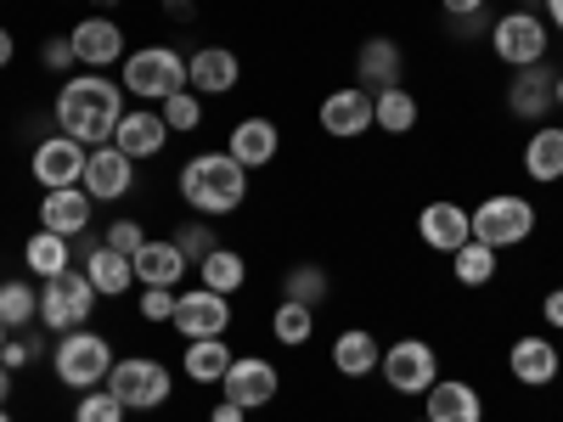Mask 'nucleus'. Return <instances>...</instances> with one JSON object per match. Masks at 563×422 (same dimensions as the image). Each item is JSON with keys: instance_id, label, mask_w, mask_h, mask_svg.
Masks as SVG:
<instances>
[{"instance_id": "obj_21", "label": "nucleus", "mask_w": 563, "mask_h": 422, "mask_svg": "<svg viewBox=\"0 0 563 422\" xmlns=\"http://www.w3.org/2000/svg\"><path fill=\"white\" fill-rule=\"evenodd\" d=\"M85 192L97 198V203H119V198H130V186H135V164L113 147H90V158H85Z\"/></svg>"}, {"instance_id": "obj_3", "label": "nucleus", "mask_w": 563, "mask_h": 422, "mask_svg": "<svg viewBox=\"0 0 563 422\" xmlns=\"http://www.w3.org/2000/svg\"><path fill=\"white\" fill-rule=\"evenodd\" d=\"M119 85L141 108H158V102L175 97V90H186V57L175 52V45H141V52H130L119 63Z\"/></svg>"}, {"instance_id": "obj_55", "label": "nucleus", "mask_w": 563, "mask_h": 422, "mask_svg": "<svg viewBox=\"0 0 563 422\" xmlns=\"http://www.w3.org/2000/svg\"><path fill=\"white\" fill-rule=\"evenodd\" d=\"M0 344H7V321H0Z\"/></svg>"}, {"instance_id": "obj_18", "label": "nucleus", "mask_w": 563, "mask_h": 422, "mask_svg": "<svg viewBox=\"0 0 563 422\" xmlns=\"http://www.w3.org/2000/svg\"><path fill=\"white\" fill-rule=\"evenodd\" d=\"M316 124L333 135V141H355L372 130V90L361 85H344V90H327L321 108H316Z\"/></svg>"}, {"instance_id": "obj_56", "label": "nucleus", "mask_w": 563, "mask_h": 422, "mask_svg": "<svg viewBox=\"0 0 563 422\" xmlns=\"http://www.w3.org/2000/svg\"><path fill=\"white\" fill-rule=\"evenodd\" d=\"M417 422H429V417H417Z\"/></svg>"}, {"instance_id": "obj_42", "label": "nucleus", "mask_w": 563, "mask_h": 422, "mask_svg": "<svg viewBox=\"0 0 563 422\" xmlns=\"http://www.w3.org/2000/svg\"><path fill=\"white\" fill-rule=\"evenodd\" d=\"M102 243H108L113 254H124V259H135V254H141V243H147V231H141V220H113Z\"/></svg>"}, {"instance_id": "obj_27", "label": "nucleus", "mask_w": 563, "mask_h": 422, "mask_svg": "<svg viewBox=\"0 0 563 422\" xmlns=\"http://www.w3.org/2000/svg\"><path fill=\"white\" fill-rule=\"evenodd\" d=\"M79 259H85V276H90V288H97L102 299H124V293L135 288V265H130L124 254H113L108 243L85 248Z\"/></svg>"}, {"instance_id": "obj_5", "label": "nucleus", "mask_w": 563, "mask_h": 422, "mask_svg": "<svg viewBox=\"0 0 563 422\" xmlns=\"http://www.w3.org/2000/svg\"><path fill=\"white\" fill-rule=\"evenodd\" d=\"M97 304H102V293L90 288L85 270H63V276H52V281H40V326H45L52 338L90 326Z\"/></svg>"}, {"instance_id": "obj_12", "label": "nucleus", "mask_w": 563, "mask_h": 422, "mask_svg": "<svg viewBox=\"0 0 563 422\" xmlns=\"http://www.w3.org/2000/svg\"><path fill=\"white\" fill-rule=\"evenodd\" d=\"M282 395V371L265 355H238L220 378V400H238L243 411H265Z\"/></svg>"}, {"instance_id": "obj_53", "label": "nucleus", "mask_w": 563, "mask_h": 422, "mask_svg": "<svg viewBox=\"0 0 563 422\" xmlns=\"http://www.w3.org/2000/svg\"><path fill=\"white\" fill-rule=\"evenodd\" d=\"M558 113H563V74H558Z\"/></svg>"}, {"instance_id": "obj_52", "label": "nucleus", "mask_w": 563, "mask_h": 422, "mask_svg": "<svg viewBox=\"0 0 563 422\" xmlns=\"http://www.w3.org/2000/svg\"><path fill=\"white\" fill-rule=\"evenodd\" d=\"M113 7L119 0H90V12H102V18H113Z\"/></svg>"}, {"instance_id": "obj_10", "label": "nucleus", "mask_w": 563, "mask_h": 422, "mask_svg": "<svg viewBox=\"0 0 563 422\" xmlns=\"http://www.w3.org/2000/svg\"><path fill=\"white\" fill-rule=\"evenodd\" d=\"M169 326H175L186 344L225 338V333H231V299H225V293H209L203 281H198V288L175 293V321H169Z\"/></svg>"}, {"instance_id": "obj_43", "label": "nucleus", "mask_w": 563, "mask_h": 422, "mask_svg": "<svg viewBox=\"0 0 563 422\" xmlns=\"http://www.w3.org/2000/svg\"><path fill=\"white\" fill-rule=\"evenodd\" d=\"M141 321H158V326H169L175 321V288H141Z\"/></svg>"}, {"instance_id": "obj_17", "label": "nucleus", "mask_w": 563, "mask_h": 422, "mask_svg": "<svg viewBox=\"0 0 563 422\" xmlns=\"http://www.w3.org/2000/svg\"><path fill=\"white\" fill-rule=\"evenodd\" d=\"M417 237H422V248H434V254H456L462 243H474V220H467L462 203L434 198V203L417 209Z\"/></svg>"}, {"instance_id": "obj_20", "label": "nucleus", "mask_w": 563, "mask_h": 422, "mask_svg": "<svg viewBox=\"0 0 563 422\" xmlns=\"http://www.w3.org/2000/svg\"><path fill=\"white\" fill-rule=\"evenodd\" d=\"M113 147L130 158V164H147V158H164L169 147V124L158 108H124L119 130H113Z\"/></svg>"}, {"instance_id": "obj_2", "label": "nucleus", "mask_w": 563, "mask_h": 422, "mask_svg": "<svg viewBox=\"0 0 563 422\" xmlns=\"http://www.w3.org/2000/svg\"><path fill=\"white\" fill-rule=\"evenodd\" d=\"M175 186H180L186 209H192V214H209V220L238 214V209L249 203V169L231 158L225 147H220V153H192V158L180 164Z\"/></svg>"}, {"instance_id": "obj_16", "label": "nucleus", "mask_w": 563, "mask_h": 422, "mask_svg": "<svg viewBox=\"0 0 563 422\" xmlns=\"http://www.w3.org/2000/svg\"><path fill=\"white\" fill-rule=\"evenodd\" d=\"M238 85H243V57L225 52V45H198L186 57V90H198V97H231Z\"/></svg>"}, {"instance_id": "obj_44", "label": "nucleus", "mask_w": 563, "mask_h": 422, "mask_svg": "<svg viewBox=\"0 0 563 422\" xmlns=\"http://www.w3.org/2000/svg\"><path fill=\"white\" fill-rule=\"evenodd\" d=\"M490 23H496L490 12H474V18H451V34H456V40H479V34H490Z\"/></svg>"}, {"instance_id": "obj_11", "label": "nucleus", "mask_w": 563, "mask_h": 422, "mask_svg": "<svg viewBox=\"0 0 563 422\" xmlns=\"http://www.w3.org/2000/svg\"><path fill=\"white\" fill-rule=\"evenodd\" d=\"M68 40H74L79 68H90V74H108L113 63H124V57H130V45H124V23H119V18H102V12L79 18V23L68 29Z\"/></svg>"}, {"instance_id": "obj_34", "label": "nucleus", "mask_w": 563, "mask_h": 422, "mask_svg": "<svg viewBox=\"0 0 563 422\" xmlns=\"http://www.w3.org/2000/svg\"><path fill=\"white\" fill-rule=\"evenodd\" d=\"M271 333H276L282 349L310 344V333H316V310H310V304H294V299H282V304L271 310Z\"/></svg>"}, {"instance_id": "obj_33", "label": "nucleus", "mask_w": 563, "mask_h": 422, "mask_svg": "<svg viewBox=\"0 0 563 422\" xmlns=\"http://www.w3.org/2000/svg\"><path fill=\"white\" fill-rule=\"evenodd\" d=\"M496 265H501V254L485 248V243H462V248L451 254V276L462 281V288H490V281H496Z\"/></svg>"}, {"instance_id": "obj_19", "label": "nucleus", "mask_w": 563, "mask_h": 422, "mask_svg": "<svg viewBox=\"0 0 563 422\" xmlns=\"http://www.w3.org/2000/svg\"><path fill=\"white\" fill-rule=\"evenodd\" d=\"M90 220H97V198L85 192V186H57V192L40 198V231H57V237L79 243Z\"/></svg>"}, {"instance_id": "obj_36", "label": "nucleus", "mask_w": 563, "mask_h": 422, "mask_svg": "<svg viewBox=\"0 0 563 422\" xmlns=\"http://www.w3.org/2000/svg\"><path fill=\"white\" fill-rule=\"evenodd\" d=\"M327 293H333V276H327L321 265H294L288 276H282V299H294V304H327Z\"/></svg>"}, {"instance_id": "obj_4", "label": "nucleus", "mask_w": 563, "mask_h": 422, "mask_svg": "<svg viewBox=\"0 0 563 422\" xmlns=\"http://www.w3.org/2000/svg\"><path fill=\"white\" fill-rule=\"evenodd\" d=\"M113 344L102 333H90V326H79V333H63L57 349H52V371H57V384L85 395V389H102L108 384V371H113Z\"/></svg>"}, {"instance_id": "obj_40", "label": "nucleus", "mask_w": 563, "mask_h": 422, "mask_svg": "<svg viewBox=\"0 0 563 422\" xmlns=\"http://www.w3.org/2000/svg\"><path fill=\"white\" fill-rule=\"evenodd\" d=\"M40 355H45V344L29 338V333H7V344H0V366H7V371H23V366H34Z\"/></svg>"}, {"instance_id": "obj_32", "label": "nucleus", "mask_w": 563, "mask_h": 422, "mask_svg": "<svg viewBox=\"0 0 563 422\" xmlns=\"http://www.w3.org/2000/svg\"><path fill=\"white\" fill-rule=\"evenodd\" d=\"M198 281H203L209 293H225V299H231V293L249 281V259H243L238 248H214V254L198 265Z\"/></svg>"}, {"instance_id": "obj_28", "label": "nucleus", "mask_w": 563, "mask_h": 422, "mask_svg": "<svg viewBox=\"0 0 563 422\" xmlns=\"http://www.w3.org/2000/svg\"><path fill=\"white\" fill-rule=\"evenodd\" d=\"M525 175L552 186L563 180V124H536L530 141H525Z\"/></svg>"}, {"instance_id": "obj_29", "label": "nucleus", "mask_w": 563, "mask_h": 422, "mask_svg": "<svg viewBox=\"0 0 563 422\" xmlns=\"http://www.w3.org/2000/svg\"><path fill=\"white\" fill-rule=\"evenodd\" d=\"M231 360H238V349H231L225 338H198V344H186L180 371H186L192 384H203V389H220V378H225Z\"/></svg>"}, {"instance_id": "obj_38", "label": "nucleus", "mask_w": 563, "mask_h": 422, "mask_svg": "<svg viewBox=\"0 0 563 422\" xmlns=\"http://www.w3.org/2000/svg\"><path fill=\"white\" fill-rule=\"evenodd\" d=\"M169 243H175L186 259H192V265H203V259L220 248V237H214V225H209V220H180V225L169 231Z\"/></svg>"}, {"instance_id": "obj_14", "label": "nucleus", "mask_w": 563, "mask_h": 422, "mask_svg": "<svg viewBox=\"0 0 563 422\" xmlns=\"http://www.w3.org/2000/svg\"><path fill=\"white\" fill-rule=\"evenodd\" d=\"M85 158H90V147H79L74 135H45L40 147H34V158H29V175L40 180V192H57V186H79L85 180Z\"/></svg>"}, {"instance_id": "obj_22", "label": "nucleus", "mask_w": 563, "mask_h": 422, "mask_svg": "<svg viewBox=\"0 0 563 422\" xmlns=\"http://www.w3.org/2000/svg\"><path fill=\"white\" fill-rule=\"evenodd\" d=\"M355 79H361V90H389V85H400L406 79V52L389 40V34H372V40H361V52H355Z\"/></svg>"}, {"instance_id": "obj_1", "label": "nucleus", "mask_w": 563, "mask_h": 422, "mask_svg": "<svg viewBox=\"0 0 563 422\" xmlns=\"http://www.w3.org/2000/svg\"><path fill=\"white\" fill-rule=\"evenodd\" d=\"M124 119V85L108 74H74L57 85V130L74 135L79 147H108Z\"/></svg>"}, {"instance_id": "obj_54", "label": "nucleus", "mask_w": 563, "mask_h": 422, "mask_svg": "<svg viewBox=\"0 0 563 422\" xmlns=\"http://www.w3.org/2000/svg\"><path fill=\"white\" fill-rule=\"evenodd\" d=\"M0 422H18V417H12V411H7V406H0Z\"/></svg>"}, {"instance_id": "obj_35", "label": "nucleus", "mask_w": 563, "mask_h": 422, "mask_svg": "<svg viewBox=\"0 0 563 422\" xmlns=\"http://www.w3.org/2000/svg\"><path fill=\"white\" fill-rule=\"evenodd\" d=\"M0 321H7V333L34 326L40 321V288H29V281H0Z\"/></svg>"}, {"instance_id": "obj_31", "label": "nucleus", "mask_w": 563, "mask_h": 422, "mask_svg": "<svg viewBox=\"0 0 563 422\" xmlns=\"http://www.w3.org/2000/svg\"><path fill=\"white\" fill-rule=\"evenodd\" d=\"M372 124H378L384 135H406V130L417 124V97H411L406 85L378 90V97H372Z\"/></svg>"}, {"instance_id": "obj_15", "label": "nucleus", "mask_w": 563, "mask_h": 422, "mask_svg": "<svg viewBox=\"0 0 563 422\" xmlns=\"http://www.w3.org/2000/svg\"><path fill=\"white\" fill-rule=\"evenodd\" d=\"M552 108H558V74H552L547 63L519 68V74L507 79V113H512V119H525V124H547V119H552Z\"/></svg>"}, {"instance_id": "obj_6", "label": "nucleus", "mask_w": 563, "mask_h": 422, "mask_svg": "<svg viewBox=\"0 0 563 422\" xmlns=\"http://www.w3.org/2000/svg\"><path fill=\"white\" fill-rule=\"evenodd\" d=\"M467 220H474V243H485L496 254L536 237V203L519 192H490L479 209H467Z\"/></svg>"}, {"instance_id": "obj_30", "label": "nucleus", "mask_w": 563, "mask_h": 422, "mask_svg": "<svg viewBox=\"0 0 563 422\" xmlns=\"http://www.w3.org/2000/svg\"><path fill=\"white\" fill-rule=\"evenodd\" d=\"M23 265H29L40 281H52V276L74 270V243L57 237V231H34V237L23 243Z\"/></svg>"}, {"instance_id": "obj_37", "label": "nucleus", "mask_w": 563, "mask_h": 422, "mask_svg": "<svg viewBox=\"0 0 563 422\" xmlns=\"http://www.w3.org/2000/svg\"><path fill=\"white\" fill-rule=\"evenodd\" d=\"M158 113H164L169 135H192V130H203V97H198V90H175L169 102H158Z\"/></svg>"}, {"instance_id": "obj_50", "label": "nucleus", "mask_w": 563, "mask_h": 422, "mask_svg": "<svg viewBox=\"0 0 563 422\" xmlns=\"http://www.w3.org/2000/svg\"><path fill=\"white\" fill-rule=\"evenodd\" d=\"M547 23L563 34V0H547Z\"/></svg>"}, {"instance_id": "obj_39", "label": "nucleus", "mask_w": 563, "mask_h": 422, "mask_svg": "<svg viewBox=\"0 0 563 422\" xmlns=\"http://www.w3.org/2000/svg\"><path fill=\"white\" fill-rule=\"evenodd\" d=\"M130 411H124V400L102 384V389H85L79 395V406H74V422H124Z\"/></svg>"}, {"instance_id": "obj_46", "label": "nucleus", "mask_w": 563, "mask_h": 422, "mask_svg": "<svg viewBox=\"0 0 563 422\" xmlns=\"http://www.w3.org/2000/svg\"><path fill=\"white\" fill-rule=\"evenodd\" d=\"M445 18H474V12H490V0H440Z\"/></svg>"}, {"instance_id": "obj_51", "label": "nucleus", "mask_w": 563, "mask_h": 422, "mask_svg": "<svg viewBox=\"0 0 563 422\" xmlns=\"http://www.w3.org/2000/svg\"><path fill=\"white\" fill-rule=\"evenodd\" d=\"M7 400H12V371L0 366V406H7Z\"/></svg>"}, {"instance_id": "obj_49", "label": "nucleus", "mask_w": 563, "mask_h": 422, "mask_svg": "<svg viewBox=\"0 0 563 422\" xmlns=\"http://www.w3.org/2000/svg\"><path fill=\"white\" fill-rule=\"evenodd\" d=\"M12 57H18V34L0 23V68H12Z\"/></svg>"}, {"instance_id": "obj_7", "label": "nucleus", "mask_w": 563, "mask_h": 422, "mask_svg": "<svg viewBox=\"0 0 563 422\" xmlns=\"http://www.w3.org/2000/svg\"><path fill=\"white\" fill-rule=\"evenodd\" d=\"M490 52L519 74V68H536V63H547V52H552V23L541 18V12H530V7H512V12H501L496 23H490Z\"/></svg>"}, {"instance_id": "obj_23", "label": "nucleus", "mask_w": 563, "mask_h": 422, "mask_svg": "<svg viewBox=\"0 0 563 422\" xmlns=\"http://www.w3.org/2000/svg\"><path fill=\"white\" fill-rule=\"evenodd\" d=\"M225 153L238 158L243 169H265V164H276V153H282V124H271V119H238L231 124V135H225Z\"/></svg>"}, {"instance_id": "obj_9", "label": "nucleus", "mask_w": 563, "mask_h": 422, "mask_svg": "<svg viewBox=\"0 0 563 422\" xmlns=\"http://www.w3.org/2000/svg\"><path fill=\"white\" fill-rule=\"evenodd\" d=\"M378 371H384V384L395 389V395H429L434 384H440V349L429 344V338H400V344H389L384 349V360H378Z\"/></svg>"}, {"instance_id": "obj_26", "label": "nucleus", "mask_w": 563, "mask_h": 422, "mask_svg": "<svg viewBox=\"0 0 563 422\" xmlns=\"http://www.w3.org/2000/svg\"><path fill=\"white\" fill-rule=\"evenodd\" d=\"M384 360V344L366 333V326H344V333L333 338V371L339 378H372Z\"/></svg>"}, {"instance_id": "obj_24", "label": "nucleus", "mask_w": 563, "mask_h": 422, "mask_svg": "<svg viewBox=\"0 0 563 422\" xmlns=\"http://www.w3.org/2000/svg\"><path fill=\"white\" fill-rule=\"evenodd\" d=\"M130 265H135V288H180L186 270H192V259H186L169 237H147Z\"/></svg>"}, {"instance_id": "obj_25", "label": "nucleus", "mask_w": 563, "mask_h": 422, "mask_svg": "<svg viewBox=\"0 0 563 422\" xmlns=\"http://www.w3.org/2000/svg\"><path fill=\"white\" fill-rule=\"evenodd\" d=\"M422 417L429 422H485V395L462 378H440L422 395Z\"/></svg>"}, {"instance_id": "obj_8", "label": "nucleus", "mask_w": 563, "mask_h": 422, "mask_svg": "<svg viewBox=\"0 0 563 422\" xmlns=\"http://www.w3.org/2000/svg\"><path fill=\"white\" fill-rule=\"evenodd\" d=\"M108 389L124 400V411H158L175 395V371L158 355H119L108 371Z\"/></svg>"}, {"instance_id": "obj_48", "label": "nucleus", "mask_w": 563, "mask_h": 422, "mask_svg": "<svg viewBox=\"0 0 563 422\" xmlns=\"http://www.w3.org/2000/svg\"><path fill=\"white\" fill-rule=\"evenodd\" d=\"M164 18H175V23H192V18H198V7H192V0H164Z\"/></svg>"}, {"instance_id": "obj_45", "label": "nucleus", "mask_w": 563, "mask_h": 422, "mask_svg": "<svg viewBox=\"0 0 563 422\" xmlns=\"http://www.w3.org/2000/svg\"><path fill=\"white\" fill-rule=\"evenodd\" d=\"M541 315H547L552 333H563V288H552V293L541 299Z\"/></svg>"}, {"instance_id": "obj_41", "label": "nucleus", "mask_w": 563, "mask_h": 422, "mask_svg": "<svg viewBox=\"0 0 563 422\" xmlns=\"http://www.w3.org/2000/svg\"><path fill=\"white\" fill-rule=\"evenodd\" d=\"M40 68H45V74H57V79H63L68 68H79L74 40H68V34H52V40H45V45H40Z\"/></svg>"}, {"instance_id": "obj_13", "label": "nucleus", "mask_w": 563, "mask_h": 422, "mask_svg": "<svg viewBox=\"0 0 563 422\" xmlns=\"http://www.w3.org/2000/svg\"><path fill=\"white\" fill-rule=\"evenodd\" d=\"M507 378L519 389H552L563 378V355L547 333H525L507 344Z\"/></svg>"}, {"instance_id": "obj_47", "label": "nucleus", "mask_w": 563, "mask_h": 422, "mask_svg": "<svg viewBox=\"0 0 563 422\" xmlns=\"http://www.w3.org/2000/svg\"><path fill=\"white\" fill-rule=\"evenodd\" d=\"M209 422H249V411H243L238 400H220V406L209 411Z\"/></svg>"}]
</instances>
